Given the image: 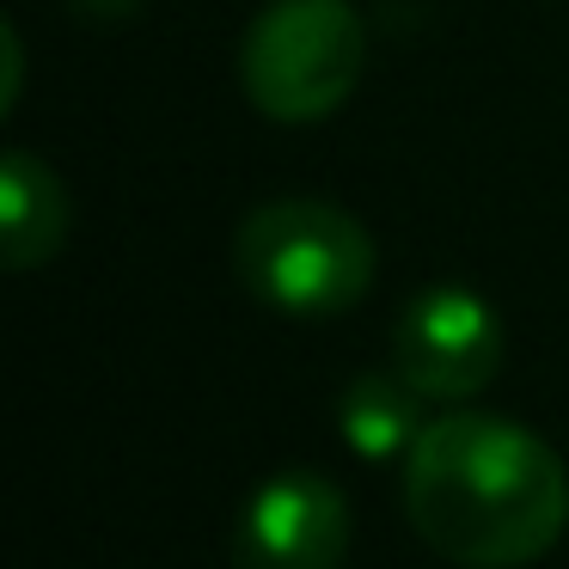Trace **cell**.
Listing matches in <instances>:
<instances>
[{
    "label": "cell",
    "instance_id": "obj_3",
    "mask_svg": "<svg viewBox=\"0 0 569 569\" xmlns=\"http://www.w3.org/2000/svg\"><path fill=\"white\" fill-rule=\"evenodd\" d=\"M368 68L349 0H270L239 43V87L270 123H325Z\"/></svg>",
    "mask_w": 569,
    "mask_h": 569
},
{
    "label": "cell",
    "instance_id": "obj_6",
    "mask_svg": "<svg viewBox=\"0 0 569 569\" xmlns=\"http://www.w3.org/2000/svg\"><path fill=\"white\" fill-rule=\"evenodd\" d=\"M68 239V197L62 178L38 153H7L0 160V246L7 270H38Z\"/></svg>",
    "mask_w": 569,
    "mask_h": 569
},
{
    "label": "cell",
    "instance_id": "obj_5",
    "mask_svg": "<svg viewBox=\"0 0 569 569\" xmlns=\"http://www.w3.org/2000/svg\"><path fill=\"white\" fill-rule=\"evenodd\" d=\"M349 502L325 471H276L239 508V569H343Z\"/></svg>",
    "mask_w": 569,
    "mask_h": 569
},
{
    "label": "cell",
    "instance_id": "obj_8",
    "mask_svg": "<svg viewBox=\"0 0 569 569\" xmlns=\"http://www.w3.org/2000/svg\"><path fill=\"white\" fill-rule=\"evenodd\" d=\"M0 50H7V87H0V104L13 111V99H19V31L13 26L0 31Z\"/></svg>",
    "mask_w": 569,
    "mask_h": 569
},
{
    "label": "cell",
    "instance_id": "obj_1",
    "mask_svg": "<svg viewBox=\"0 0 569 569\" xmlns=\"http://www.w3.org/2000/svg\"><path fill=\"white\" fill-rule=\"evenodd\" d=\"M405 515L429 551L466 569L539 563L569 527V471L545 435L453 410L405 453Z\"/></svg>",
    "mask_w": 569,
    "mask_h": 569
},
{
    "label": "cell",
    "instance_id": "obj_9",
    "mask_svg": "<svg viewBox=\"0 0 569 569\" xmlns=\"http://www.w3.org/2000/svg\"><path fill=\"white\" fill-rule=\"evenodd\" d=\"M74 7L87 19H129V13H136V0H74Z\"/></svg>",
    "mask_w": 569,
    "mask_h": 569
},
{
    "label": "cell",
    "instance_id": "obj_4",
    "mask_svg": "<svg viewBox=\"0 0 569 569\" xmlns=\"http://www.w3.org/2000/svg\"><path fill=\"white\" fill-rule=\"evenodd\" d=\"M392 368L422 398H471L502 368V325L471 288H422L392 331Z\"/></svg>",
    "mask_w": 569,
    "mask_h": 569
},
{
    "label": "cell",
    "instance_id": "obj_7",
    "mask_svg": "<svg viewBox=\"0 0 569 569\" xmlns=\"http://www.w3.org/2000/svg\"><path fill=\"white\" fill-rule=\"evenodd\" d=\"M417 386L405 373H361L343 398H337V422H343V441L356 447L361 459H392L410 453V441L422 435L417 422Z\"/></svg>",
    "mask_w": 569,
    "mask_h": 569
},
{
    "label": "cell",
    "instance_id": "obj_2",
    "mask_svg": "<svg viewBox=\"0 0 569 569\" xmlns=\"http://www.w3.org/2000/svg\"><path fill=\"white\" fill-rule=\"evenodd\" d=\"M373 239L337 202H263L233 233V270L263 307L288 319H331L373 288Z\"/></svg>",
    "mask_w": 569,
    "mask_h": 569
}]
</instances>
